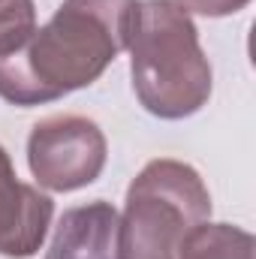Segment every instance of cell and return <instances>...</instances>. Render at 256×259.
<instances>
[{"instance_id":"cell-4","label":"cell","mask_w":256,"mask_h":259,"mask_svg":"<svg viewBox=\"0 0 256 259\" xmlns=\"http://www.w3.org/2000/svg\"><path fill=\"white\" fill-rule=\"evenodd\" d=\"M109 157L103 130L81 115L46 118L30 130L27 166L39 187L52 193H69L100 178Z\"/></svg>"},{"instance_id":"cell-3","label":"cell","mask_w":256,"mask_h":259,"mask_svg":"<svg viewBox=\"0 0 256 259\" xmlns=\"http://www.w3.org/2000/svg\"><path fill=\"white\" fill-rule=\"evenodd\" d=\"M211 217V193L181 160H151L127 190L121 259H178L184 238Z\"/></svg>"},{"instance_id":"cell-2","label":"cell","mask_w":256,"mask_h":259,"mask_svg":"<svg viewBox=\"0 0 256 259\" xmlns=\"http://www.w3.org/2000/svg\"><path fill=\"white\" fill-rule=\"evenodd\" d=\"M133 91L163 121L196 115L211 97V64L190 12L175 0H136L127 30Z\"/></svg>"},{"instance_id":"cell-5","label":"cell","mask_w":256,"mask_h":259,"mask_svg":"<svg viewBox=\"0 0 256 259\" xmlns=\"http://www.w3.org/2000/svg\"><path fill=\"white\" fill-rule=\"evenodd\" d=\"M55 202L30 184H21L6 148L0 145V253L9 259L33 256L52 226Z\"/></svg>"},{"instance_id":"cell-6","label":"cell","mask_w":256,"mask_h":259,"mask_svg":"<svg viewBox=\"0 0 256 259\" xmlns=\"http://www.w3.org/2000/svg\"><path fill=\"white\" fill-rule=\"evenodd\" d=\"M46 259H121V214L109 202L64 211Z\"/></svg>"},{"instance_id":"cell-7","label":"cell","mask_w":256,"mask_h":259,"mask_svg":"<svg viewBox=\"0 0 256 259\" xmlns=\"http://www.w3.org/2000/svg\"><path fill=\"white\" fill-rule=\"evenodd\" d=\"M256 241L232 223H202L184 238L178 259H253Z\"/></svg>"},{"instance_id":"cell-9","label":"cell","mask_w":256,"mask_h":259,"mask_svg":"<svg viewBox=\"0 0 256 259\" xmlns=\"http://www.w3.org/2000/svg\"><path fill=\"white\" fill-rule=\"evenodd\" d=\"M181 9L196 12V15H208V18H223V15H232L238 9H244L250 0H175Z\"/></svg>"},{"instance_id":"cell-8","label":"cell","mask_w":256,"mask_h":259,"mask_svg":"<svg viewBox=\"0 0 256 259\" xmlns=\"http://www.w3.org/2000/svg\"><path fill=\"white\" fill-rule=\"evenodd\" d=\"M36 30L33 0H0V58L18 52Z\"/></svg>"},{"instance_id":"cell-1","label":"cell","mask_w":256,"mask_h":259,"mask_svg":"<svg viewBox=\"0 0 256 259\" xmlns=\"http://www.w3.org/2000/svg\"><path fill=\"white\" fill-rule=\"evenodd\" d=\"M136 0H64L52 21L0 58V97L30 109L94 84L127 49Z\"/></svg>"}]
</instances>
